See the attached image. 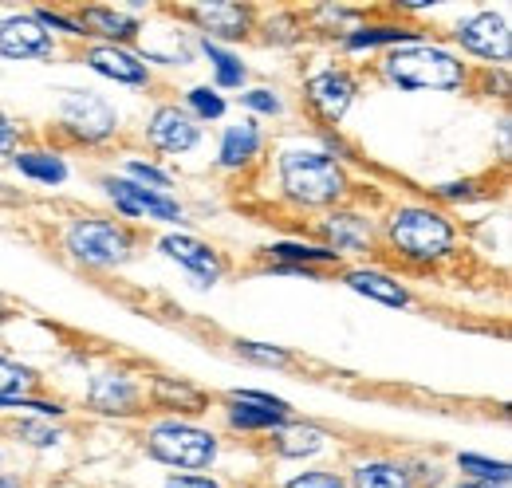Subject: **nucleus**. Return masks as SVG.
Here are the masks:
<instances>
[{"instance_id": "f257e3e1", "label": "nucleus", "mask_w": 512, "mask_h": 488, "mask_svg": "<svg viewBox=\"0 0 512 488\" xmlns=\"http://www.w3.org/2000/svg\"><path fill=\"white\" fill-rule=\"evenodd\" d=\"M280 182L288 189V197H296L304 205H331L347 189L343 170L316 150H288L280 158Z\"/></svg>"}, {"instance_id": "f03ea898", "label": "nucleus", "mask_w": 512, "mask_h": 488, "mask_svg": "<svg viewBox=\"0 0 512 488\" xmlns=\"http://www.w3.org/2000/svg\"><path fill=\"white\" fill-rule=\"evenodd\" d=\"M386 75L398 87H410V91H449V87H457L465 79V67L442 48L418 44V48L386 56Z\"/></svg>"}, {"instance_id": "7ed1b4c3", "label": "nucleus", "mask_w": 512, "mask_h": 488, "mask_svg": "<svg viewBox=\"0 0 512 488\" xmlns=\"http://www.w3.org/2000/svg\"><path fill=\"white\" fill-rule=\"evenodd\" d=\"M390 241L398 244V252L410 256V260H438L453 244V229L434 209H402L390 221Z\"/></svg>"}, {"instance_id": "20e7f679", "label": "nucleus", "mask_w": 512, "mask_h": 488, "mask_svg": "<svg viewBox=\"0 0 512 488\" xmlns=\"http://www.w3.org/2000/svg\"><path fill=\"white\" fill-rule=\"evenodd\" d=\"M150 453L174 469H209V461L217 457V441L205 429L166 422L150 433Z\"/></svg>"}, {"instance_id": "39448f33", "label": "nucleus", "mask_w": 512, "mask_h": 488, "mask_svg": "<svg viewBox=\"0 0 512 488\" xmlns=\"http://www.w3.org/2000/svg\"><path fill=\"white\" fill-rule=\"evenodd\" d=\"M67 248L87 264H123L130 256V233L115 221H79L67 229Z\"/></svg>"}, {"instance_id": "423d86ee", "label": "nucleus", "mask_w": 512, "mask_h": 488, "mask_svg": "<svg viewBox=\"0 0 512 488\" xmlns=\"http://www.w3.org/2000/svg\"><path fill=\"white\" fill-rule=\"evenodd\" d=\"M60 122H64L75 138L99 142V138H107V134L115 130L119 115H115L103 99L83 95V91H71V95H64V103H60Z\"/></svg>"}, {"instance_id": "0eeeda50", "label": "nucleus", "mask_w": 512, "mask_h": 488, "mask_svg": "<svg viewBox=\"0 0 512 488\" xmlns=\"http://www.w3.org/2000/svg\"><path fill=\"white\" fill-rule=\"evenodd\" d=\"M457 40L465 52L481 56V60H497L505 63L512 56V32L505 24V16H493V12H481L473 20H465L457 28Z\"/></svg>"}, {"instance_id": "6e6552de", "label": "nucleus", "mask_w": 512, "mask_h": 488, "mask_svg": "<svg viewBox=\"0 0 512 488\" xmlns=\"http://www.w3.org/2000/svg\"><path fill=\"white\" fill-rule=\"evenodd\" d=\"M107 193L115 197V205L127 213V217H154V221H182V205L158 189H146L127 178H111Z\"/></svg>"}, {"instance_id": "1a4fd4ad", "label": "nucleus", "mask_w": 512, "mask_h": 488, "mask_svg": "<svg viewBox=\"0 0 512 488\" xmlns=\"http://www.w3.org/2000/svg\"><path fill=\"white\" fill-rule=\"evenodd\" d=\"M0 56H8V60L52 56V36L36 16H8V20H0Z\"/></svg>"}, {"instance_id": "9d476101", "label": "nucleus", "mask_w": 512, "mask_h": 488, "mask_svg": "<svg viewBox=\"0 0 512 488\" xmlns=\"http://www.w3.org/2000/svg\"><path fill=\"white\" fill-rule=\"evenodd\" d=\"M308 99H312V107H316L327 122H339L343 111L351 107V99H355V83H351V75H343V71H323V75H316V79L308 83Z\"/></svg>"}, {"instance_id": "9b49d317", "label": "nucleus", "mask_w": 512, "mask_h": 488, "mask_svg": "<svg viewBox=\"0 0 512 488\" xmlns=\"http://www.w3.org/2000/svg\"><path fill=\"white\" fill-rule=\"evenodd\" d=\"M150 142L170 150V154H186L197 146V122L178 107H162L150 122Z\"/></svg>"}, {"instance_id": "f8f14e48", "label": "nucleus", "mask_w": 512, "mask_h": 488, "mask_svg": "<svg viewBox=\"0 0 512 488\" xmlns=\"http://www.w3.org/2000/svg\"><path fill=\"white\" fill-rule=\"evenodd\" d=\"M162 248H166V256H174L178 264H186L193 276H201V280H209V284L221 276V256H217L209 244L193 241V237H166Z\"/></svg>"}, {"instance_id": "ddd939ff", "label": "nucleus", "mask_w": 512, "mask_h": 488, "mask_svg": "<svg viewBox=\"0 0 512 488\" xmlns=\"http://www.w3.org/2000/svg\"><path fill=\"white\" fill-rule=\"evenodd\" d=\"M87 63H91L99 75L115 79V83H146V67H142V60L127 56V52L115 48V44L91 48V52H87Z\"/></svg>"}, {"instance_id": "4468645a", "label": "nucleus", "mask_w": 512, "mask_h": 488, "mask_svg": "<svg viewBox=\"0 0 512 488\" xmlns=\"http://www.w3.org/2000/svg\"><path fill=\"white\" fill-rule=\"evenodd\" d=\"M91 406L95 410H134L138 406V386L123 374H99L91 382Z\"/></svg>"}, {"instance_id": "2eb2a0df", "label": "nucleus", "mask_w": 512, "mask_h": 488, "mask_svg": "<svg viewBox=\"0 0 512 488\" xmlns=\"http://www.w3.org/2000/svg\"><path fill=\"white\" fill-rule=\"evenodd\" d=\"M347 284H351L355 292H363V296H371V300H379V304H386V307H406V288H402L398 280L383 276V272H351Z\"/></svg>"}, {"instance_id": "dca6fc26", "label": "nucleus", "mask_w": 512, "mask_h": 488, "mask_svg": "<svg viewBox=\"0 0 512 488\" xmlns=\"http://www.w3.org/2000/svg\"><path fill=\"white\" fill-rule=\"evenodd\" d=\"M193 16L209 32H221V36H241L245 32V20H249L245 8H237V4H197Z\"/></svg>"}, {"instance_id": "f3484780", "label": "nucleus", "mask_w": 512, "mask_h": 488, "mask_svg": "<svg viewBox=\"0 0 512 488\" xmlns=\"http://www.w3.org/2000/svg\"><path fill=\"white\" fill-rule=\"evenodd\" d=\"M256 150H260V130H256L253 122H241L221 142V166H241V162L253 158Z\"/></svg>"}, {"instance_id": "a211bd4d", "label": "nucleus", "mask_w": 512, "mask_h": 488, "mask_svg": "<svg viewBox=\"0 0 512 488\" xmlns=\"http://www.w3.org/2000/svg\"><path fill=\"white\" fill-rule=\"evenodd\" d=\"M83 32H103V36H111V40H130V36H138V24L130 20V16H119V12H111V8H87L83 12Z\"/></svg>"}, {"instance_id": "6ab92c4d", "label": "nucleus", "mask_w": 512, "mask_h": 488, "mask_svg": "<svg viewBox=\"0 0 512 488\" xmlns=\"http://www.w3.org/2000/svg\"><path fill=\"white\" fill-rule=\"evenodd\" d=\"M355 488H410V473L398 469V465H363L355 469Z\"/></svg>"}, {"instance_id": "aec40b11", "label": "nucleus", "mask_w": 512, "mask_h": 488, "mask_svg": "<svg viewBox=\"0 0 512 488\" xmlns=\"http://www.w3.org/2000/svg\"><path fill=\"white\" fill-rule=\"evenodd\" d=\"M16 170L48 185H56L67 178V166L60 158H52V154H16Z\"/></svg>"}, {"instance_id": "412c9836", "label": "nucleus", "mask_w": 512, "mask_h": 488, "mask_svg": "<svg viewBox=\"0 0 512 488\" xmlns=\"http://www.w3.org/2000/svg\"><path fill=\"white\" fill-rule=\"evenodd\" d=\"M154 398H158L162 406H182V410H201V406H205L201 390H193L186 382H170V378H158V382H154Z\"/></svg>"}, {"instance_id": "4be33fe9", "label": "nucleus", "mask_w": 512, "mask_h": 488, "mask_svg": "<svg viewBox=\"0 0 512 488\" xmlns=\"http://www.w3.org/2000/svg\"><path fill=\"white\" fill-rule=\"evenodd\" d=\"M457 465H461L465 473H473L477 481H485L489 488L509 485V465H505V461H485V457H477V453H461Z\"/></svg>"}, {"instance_id": "5701e85b", "label": "nucleus", "mask_w": 512, "mask_h": 488, "mask_svg": "<svg viewBox=\"0 0 512 488\" xmlns=\"http://www.w3.org/2000/svg\"><path fill=\"white\" fill-rule=\"evenodd\" d=\"M205 48V56L213 60V67H217V83L221 87H241V79H245V67H241V60L237 56H229V52H221L217 44H201Z\"/></svg>"}, {"instance_id": "b1692460", "label": "nucleus", "mask_w": 512, "mask_h": 488, "mask_svg": "<svg viewBox=\"0 0 512 488\" xmlns=\"http://www.w3.org/2000/svg\"><path fill=\"white\" fill-rule=\"evenodd\" d=\"M32 382H36V374H32L28 366L0 359V398H20V394H24Z\"/></svg>"}, {"instance_id": "393cba45", "label": "nucleus", "mask_w": 512, "mask_h": 488, "mask_svg": "<svg viewBox=\"0 0 512 488\" xmlns=\"http://www.w3.org/2000/svg\"><path fill=\"white\" fill-rule=\"evenodd\" d=\"M229 418H233V426H245V429H276L288 422V414H268V410H256V406H233L229 410Z\"/></svg>"}, {"instance_id": "a878e982", "label": "nucleus", "mask_w": 512, "mask_h": 488, "mask_svg": "<svg viewBox=\"0 0 512 488\" xmlns=\"http://www.w3.org/2000/svg\"><path fill=\"white\" fill-rule=\"evenodd\" d=\"M320 445H323L320 429L304 426V429H292V433L280 441V453H284V457H300V453H316Z\"/></svg>"}, {"instance_id": "bb28decb", "label": "nucleus", "mask_w": 512, "mask_h": 488, "mask_svg": "<svg viewBox=\"0 0 512 488\" xmlns=\"http://www.w3.org/2000/svg\"><path fill=\"white\" fill-rule=\"evenodd\" d=\"M398 40H406V32H398V28H375V32H351V36H347V48H351V52H359V48L398 44Z\"/></svg>"}, {"instance_id": "cd10ccee", "label": "nucleus", "mask_w": 512, "mask_h": 488, "mask_svg": "<svg viewBox=\"0 0 512 488\" xmlns=\"http://www.w3.org/2000/svg\"><path fill=\"white\" fill-rule=\"evenodd\" d=\"M272 252L284 260H335L339 256L335 248H308V244H276Z\"/></svg>"}, {"instance_id": "c85d7f7f", "label": "nucleus", "mask_w": 512, "mask_h": 488, "mask_svg": "<svg viewBox=\"0 0 512 488\" xmlns=\"http://www.w3.org/2000/svg\"><path fill=\"white\" fill-rule=\"evenodd\" d=\"M190 103H193V111H197V115H205V119H221V115H225V103H221L209 87H193Z\"/></svg>"}, {"instance_id": "c756f323", "label": "nucleus", "mask_w": 512, "mask_h": 488, "mask_svg": "<svg viewBox=\"0 0 512 488\" xmlns=\"http://www.w3.org/2000/svg\"><path fill=\"white\" fill-rule=\"evenodd\" d=\"M327 229H331V237H335V248H359V244H363V229H359V225L351 229L347 217H335Z\"/></svg>"}, {"instance_id": "7c9ffc66", "label": "nucleus", "mask_w": 512, "mask_h": 488, "mask_svg": "<svg viewBox=\"0 0 512 488\" xmlns=\"http://www.w3.org/2000/svg\"><path fill=\"white\" fill-rule=\"evenodd\" d=\"M233 402H241V406H245V402H253L256 410H268V414H288V406H284L280 398H272V394H256V390H237V394H233Z\"/></svg>"}, {"instance_id": "2f4dec72", "label": "nucleus", "mask_w": 512, "mask_h": 488, "mask_svg": "<svg viewBox=\"0 0 512 488\" xmlns=\"http://www.w3.org/2000/svg\"><path fill=\"white\" fill-rule=\"evenodd\" d=\"M288 488H347L339 477H331V473H300V477H292Z\"/></svg>"}, {"instance_id": "473e14b6", "label": "nucleus", "mask_w": 512, "mask_h": 488, "mask_svg": "<svg viewBox=\"0 0 512 488\" xmlns=\"http://www.w3.org/2000/svg\"><path fill=\"white\" fill-rule=\"evenodd\" d=\"M237 351H241V355H249V359H260V363H288V355H284V351H276V347H256V343H237Z\"/></svg>"}, {"instance_id": "72a5a7b5", "label": "nucleus", "mask_w": 512, "mask_h": 488, "mask_svg": "<svg viewBox=\"0 0 512 488\" xmlns=\"http://www.w3.org/2000/svg\"><path fill=\"white\" fill-rule=\"evenodd\" d=\"M245 107L264 111V115H276V111H280V99H276L272 91H249V95H245Z\"/></svg>"}, {"instance_id": "f704fd0d", "label": "nucleus", "mask_w": 512, "mask_h": 488, "mask_svg": "<svg viewBox=\"0 0 512 488\" xmlns=\"http://www.w3.org/2000/svg\"><path fill=\"white\" fill-rule=\"evenodd\" d=\"M20 433H24L32 445H56V441H60V433L48 426H20Z\"/></svg>"}, {"instance_id": "c9c22d12", "label": "nucleus", "mask_w": 512, "mask_h": 488, "mask_svg": "<svg viewBox=\"0 0 512 488\" xmlns=\"http://www.w3.org/2000/svg\"><path fill=\"white\" fill-rule=\"evenodd\" d=\"M130 174L142 178V182H150V185H170V178H166L162 170H154V166H146V162H130Z\"/></svg>"}, {"instance_id": "e433bc0d", "label": "nucleus", "mask_w": 512, "mask_h": 488, "mask_svg": "<svg viewBox=\"0 0 512 488\" xmlns=\"http://www.w3.org/2000/svg\"><path fill=\"white\" fill-rule=\"evenodd\" d=\"M16 138H20V130L12 126V122L0 115V154H12V146H16Z\"/></svg>"}, {"instance_id": "4c0bfd02", "label": "nucleus", "mask_w": 512, "mask_h": 488, "mask_svg": "<svg viewBox=\"0 0 512 488\" xmlns=\"http://www.w3.org/2000/svg\"><path fill=\"white\" fill-rule=\"evenodd\" d=\"M166 488H217L213 481H205V477H170Z\"/></svg>"}, {"instance_id": "58836bf2", "label": "nucleus", "mask_w": 512, "mask_h": 488, "mask_svg": "<svg viewBox=\"0 0 512 488\" xmlns=\"http://www.w3.org/2000/svg\"><path fill=\"white\" fill-rule=\"evenodd\" d=\"M0 488H20V485H16L12 477H4V473H0Z\"/></svg>"}, {"instance_id": "ea45409f", "label": "nucleus", "mask_w": 512, "mask_h": 488, "mask_svg": "<svg viewBox=\"0 0 512 488\" xmlns=\"http://www.w3.org/2000/svg\"><path fill=\"white\" fill-rule=\"evenodd\" d=\"M4 319H8V311H4V304H0V327H4Z\"/></svg>"}, {"instance_id": "a19ab883", "label": "nucleus", "mask_w": 512, "mask_h": 488, "mask_svg": "<svg viewBox=\"0 0 512 488\" xmlns=\"http://www.w3.org/2000/svg\"><path fill=\"white\" fill-rule=\"evenodd\" d=\"M465 488H489V485H465Z\"/></svg>"}]
</instances>
